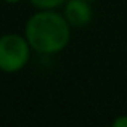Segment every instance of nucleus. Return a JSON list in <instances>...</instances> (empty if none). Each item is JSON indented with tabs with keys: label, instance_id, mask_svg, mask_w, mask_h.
<instances>
[{
	"label": "nucleus",
	"instance_id": "obj_1",
	"mask_svg": "<svg viewBox=\"0 0 127 127\" xmlns=\"http://www.w3.org/2000/svg\"><path fill=\"white\" fill-rule=\"evenodd\" d=\"M24 35L32 50L52 55L66 48L71 39V29L64 15L53 10H42L28 19Z\"/></svg>",
	"mask_w": 127,
	"mask_h": 127
},
{
	"label": "nucleus",
	"instance_id": "obj_2",
	"mask_svg": "<svg viewBox=\"0 0 127 127\" xmlns=\"http://www.w3.org/2000/svg\"><path fill=\"white\" fill-rule=\"evenodd\" d=\"M31 45L28 39L18 34H5L0 37V71L18 72L28 64Z\"/></svg>",
	"mask_w": 127,
	"mask_h": 127
},
{
	"label": "nucleus",
	"instance_id": "obj_6",
	"mask_svg": "<svg viewBox=\"0 0 127 127\" xmlns=\"http://www.w3.org/2000/svg\"><path fill=\"white\" fill-rule=\"evenodd\" d=\"M5 2H8V3H18V2H21V0H5Z\"/></svg>",
	"mask_w": 127,
	"mask_h": 127
},
{
	"label": "nucleus",
	"instance_id": "obj_4",
	"mask_svg": "<svg viewBox=\"0 0 127 127\" xmlns=\"http://www.w3.org/2000/svg\"><path fill=\"white\" fill-rule=\"evenodd\" d=\"M29 2L39 10H53L64 5L68 0H29Z\"/></svg>",
	"mask_w": 127,
	"mask_h": 127
},
{
	"label": "nucleus",
	"instance_id": "obj_5",
	"mask_svg": "<svg viewBox=\"0 0 127 127\" xmlns=\"http://www.w3.org/2000/svg\"><path fill=\"white\" fill-rule=\"evenodd\" d=\"M111 127H127V116H119V118H116Z\"/></svg>",
	"mask_w": 127,
	"mask_h": 127
},
{
	"label": "nucleus",
	"instance_id": "obj_3",
	"mask_svg": "<svg viewBox=\"0 0 127 127\" xmlns=\"http://www.w3.org/2000/svg\"><path fill=\"white\" fill-rule=\"evenodd\" d=\"M64 18L69 26L84 28L92 19V8L87 0H68L64 6Z\"/></svg>",
	"mask_w": 127,
	"mask_h": 127
},
{
	"label": "nucleus",
	"instance_id": "obj_7",
	"mask_svg": "<svg viewBox=\"0 0 127 127\" xmlns=\"http://www.w3.org/2000/svg\"><path fill=\"white\" fill-rule=\"evenodd\" d=\"M87 2H95V0H87Z\"/></svg>",
	"mask_w": 127,
	"mask_h": 127
}]
</instances>
